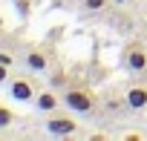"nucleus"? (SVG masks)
<instances>
[{"instance_id": "9d476101", "label": "nucleus", "mask_w": 147, "mask_h": 141, "mask_svg": "<svg viewBox=\"0 0 147 141\" xmlns=\"http://www.w3.org/2000/svg\"><path fill=\"white\" fill-rule=\"evenodd\" d=\"M0 63H3V66H12V63H15V55H12V52H3V49H0Z\"/></svg>"}, {"instance_id": "7ed1b4c3", "label": "nucleus", "mask_w": 147, "mask_h": 141, "mask_svg": "<svg viewBox=\"0 0 147 141\" xmlns=\"http://www.w3.org/2000/svg\"><path fill=\"white\" fill-rule=\"evenodd\" d=\"M124 60H127V66L133 72H144L147 69V49L141 43H130L127 52H124Z\"/></svg>"}, {"instance_id": "20e7f679", "label": "nucleus", "mask_w": 147, "mask_h": 141, "mask_svg": "<svg viewBox=\"0 0 147 141\" xmlns=\"http://www.w3.org/2000/svg\"><path fill=\"white\" fill-rule=\"evenodd\" d=\"M75 130H78V124L72 118H66V115H52L46 121V132L49 135H72Z\"/></svg>"}, {"instance_id": "423d86ee", "label": "nucleus", "mask_w": 147, "mask_h": 141, "mask_svg": "<svg viewBox=\"0 0 147 141\" xmlns=\"http://www.w3.org/2000/svg\"><path fill=\"white\" fill-rule=\"evenodd\" d=\"M35 107H38L40 112H55V109L61 107V98H58L55 92H38V95H35Z\"/></svg>"}, {"instance_id": "0eeeda50", "label": "nucleus", "mask_w": 147, "mask_h": 141, "mask_svg": "<svg viewBox=\"0 0 147 141\" xmlns=\"http://www.w3.org/2000/svg\"><path fill=\"white\" fill-rule=\"evenodd\" d=\"M127 107H133V109H141V107H147V87H130V92H127V101H124Z\"/></svg>"}, {"instance_id": "39448f33", "label": "nucleus", "mask_w": 147, "mask_h": 141, "mask_svg": "<svg viewBox=\"0 0 147 141\" xmlns=\"http://www.w3.org/2000/svg\"><path fill=\"white\" fill-rule=\"evenodd\" d=\"M26 66L32 69V72H43V69L49 66V55H46V49H40V46L29 49V52H26Z\"/></svg>"}, {"instance_id": "f03ea898", "label": "nucleus", "mask_w": 147, "mask_h": 141, "mask_svg": "<svg viewBox=\"0 0 147 141\" xmlns=\"http://www.w3.org/2000/svg\"><path fill=\"white\" fill-rule=\"evenodd\" d=\"M63 104L72 109V112H90L92 107H95V95L90 92V89H66V95H63Z\"/></svg>"}, {"instance_id": "f257e3e1", "label": "nucleus", "mask_w": 147, "mask_h": 141, "mask_svg": "<svg viewBox=\"0 0 147 141\" xmlns=\"http://www.w3.org/2000/svg\"><path fill=\"white\" fill-rule=\"evenodd\" d=\"M9 95H12L15 101H35V95H38L35 78H29V75H15V78H9Z\"/></svg>"}, {"instance_id": "6e6552de", "label": "nucleus", "mask_w": 147, "mask_h": 141, "mask_svg": "<svg viewBox=\"0 0 147 141\" xmlns=\"http://www.w3.org/2000/svg\"><path fill=\"white\" fill-rule=\"evenodd\" d=\"M12 121H15V112H12L6 104H0V130H3V127H9Z\"/></svg>"}, {"instance_id": "9b49d317", "label": "nucleus", "mask_w": 147, "mask_h": 141, "mask_svg": "<svg viewBox=\"0 0 147 141\" xmlns=\"http://www.w3.org/2000/svg\"><path fill=\"white\" fill-rule=\"evenodd\" d=\"M9 69H12V66H3V63H0V84H6V81L12 78V75H9Z\"/></svg>"}, {"instance_id": "1a4fd4ad", "label": "nucleus", "mask_w": 147, "mask_h": 141, "mask_svg": "<svg viewBox=\"0 0 147 141\" xmlns=\"http://www.w3.org/2000/svg\"><path fill=\"white\" fill-rule=\"evenodd\" d=\"M104 6H107V0H84V9H90V12H98Z\"/></svg>"}]
</instances>
